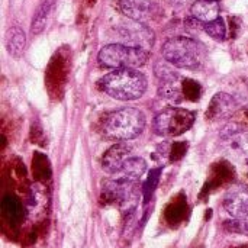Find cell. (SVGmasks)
<instances>
[{
    "instance_id": "5bb4252c",
    "label": "cell",
    "mask_w": 248,
    "mask_h": 248,
    "mask_svg": "<svg viewBox=\"0 0 248 248\" xmlns=\"http://www.w3.org/2000/svg\"><path fill=\"white\" fill-rule=\"evenodd\" d=\"M235 109H237V103L232 96L227 93H218L212 99L208 115H211L214 119H219V118L230 116Z\"/></svg>"
},
{
    "instance_id": "e0dca14e",
    "label": "cell",
    "mask_w": 248,
    "mask_h": 248,
    "mask_svg": "<svg viewBox=\"0 0 248 248\" xmlns=\"http://www.w3.org/2000/svg\"><path fill=\"white\" fill-rule=\"evenodd\" d=\"M202 28L215 41H225V38H227V26H225V22L222 17H218L208 23H202Z\"/></svg>"
},
{
    "instance_id": "ac0fdd59",
    "label": "cell",
    "mask_w": 248,
    "mask_h": 248,
    "mask_svg": "<svg viewBox=\"0 0 248 248\" xmlns=\"http://www.w3.org/2000/svg\"><path fill=\"white\" fill-rule=\"evenodd\" d=\"M160 169H157V170H153L151 173H150V176H148V179H147V182H145V185H144V189H142V192H144V198H145V202H148L150 201V198H151V195H153V192H154V189H155V186H157V183H158V179H160Z\"/></svg>"
},
{
    "instance_id": "ba28073f",
    "label": "cell",
    "mask_w": 248,
    "mask_h": 248,
    "mask_svg": "<svg viewBox=\"0 0 248 248\" xmlns=\"http://www.w3.org/2000/svg\"><path fill=\"white\" fill-rule=\"evenodd\" d=\"M134 154H135L134 147L128 141L116 142L105 153L102 160V167L108 174L118 176Z\"/></svg>"
},
{
    "instance_id": "30bf717a",
    "label": "cell",
    "mask_w": 248,
    "mask_h": 248,
    "mask_svg": "<svg viewBox=\"0 0 248 248\" xmlns=\"http://www.w3.org/2000/svg\"><path fill=\"white\" fill-rule=\"evenodd\" d=\"M119 10L131 20L145 23L155 17L158 6L154 0H119Z\"/></svg>"
},
{
    "instance_id": "4fadbf2b",
    "label": "cell",
    "mask_w": 248,
    "mask_h": 248,
    "mask_svg": "<svg viewBox=\"0 0 248 248\" xmlns=\"http://www.w3.org/2000/svg\"><path fill=\"white\" fill-rule=\"evenodd\" d=\"M55 3L57 0H42L38 6V9L33 13L32 17V23H31V32L32 35H39L45 31L51 15L55 9Z\"/></svg>"
},
{
    "instance_id": "9c48e42d",
    "label": "cell",
    "mask_w": 248,
    "mask_h": 248,
    "mask_svg": "<svg viewBox=\"0 0 248 248\" xmlns=\"http://www.w3.org/2000/svg\"><path fill=\"white\" fill-rule=\"evenodd\" d=\"M222 206L232 219L248 218V186H232L225 193L222 199Z\"/></svg>"
},
{
    "instance_id": "7a4b0ae2",
    "label": "cell",
    "mask_w": 248,
    "mask_h": 248,
    "mask_svg": "<svg viewBox=\"0 0 248 248\" xmlns=\"http://www.w3.org/2000/svg\"><path fill=\"white\" fill-rule=\"evenodd\" d=\"M147 125V118L138 108H121L108 113L102 122L105 138L116 142L138 138Z\"/></svg>"
},
{
    "instance_id": "7c38bea8",
    "label": "cell",
    "mask_w": 248,
    "mask_h": 248,
    "mask_svg": "<svg viewBox=\"0 0 248 248\" xmlns=\"http://www.w3.org/2000/svg\"><path fill=\"white\" fill-rule=\"evenodd\" d=\"M219 10V0H196L190 7L192 17L201 23H208L218 19Z\"/></svg>"
},
{
    "instance_id": "277c9868",
    "label": "cell",
    "mask_w": 248,
    "mask_h": 248,
    "mask_svg": "<svg viewBox=\"0 0 248 248\" xmlns=\"http://www.w3.org/2000/svg\"><path fill=\"white\" fill-rule=\"evenodd\" d=\"M150 60V52L145 48L126 44H108L99 54L97 61L102 67L110 70L119 68H140Z\"/></svg>"
},
{
    "instance_id": "2e32d148",
    "label": "cell",
    "mask_w": 248,
    "mask_h": 248,
    "mask_svg": "<svg viewBox=\"0 0 248 248\" xmlns=\"http://www.w3.org/2000/svg\"><path fill=\"white\" fill-rule=\"evenodd\" d=\"M1 212L6 217V219L9 222H13V224L19 222L22 219V215H23L20 202L13 196H4L3 198V201H1Z\"/></svg>"
},
{
    "instance_id": "8992f818",
    "label": "cell",
    "mask_w": 248,
    "mask_h": 248,
    "mask_svg": "<svg viewBox=\"0 0 248 248\" xmlns=\"http://www.w3.org/2000/svg\"><path fill=\"white\" fill-rule=\"evenodd\" d=\"M221 145L225 153L241 164H248V129L230 124L221 131Z\"/></svg>"
},
{
    "instance_id": "9a60e30c",
    "label": "cell",
    "mask_w": 248,
    "mask_h": 248,
    "mask_svg": "<svg viewBox=\"0 0 248 248\" xmlns=\"http://www.w3.org/2000/svg\"><path fill=\"white\" fill-rule=\"evenodd\" d=\"M26 46V35L22 31V28L19 26H10L9 31L6 32V48L7 52L15 57L19 58Z\"/></svg>"
},
{
    "instance_id": "8fae6325",
    "label": "cell",
    "mask_w": 248,
    "mask_h": 248,
    "mask_svg": "<svg viewBox=\"0 0 248 248\" xmlns=\"http://www.w3.org/2000/svg\"><path fill=\"white\" fill-rule=\"evenodd\" d=\"M121 32L129 41L128 45L141 46V48L148 49L154 44V33L144 23H141V22L131 20L129 23H126V25L122 26Z\"/></svg>"
},
{
    "instance_id": "52a82bcc",
    "label": "cell",
    "mask_w": 248,
    "mask_h": 248,
    "mask_svg": "<svg viewBox=\"0 0 248 248\" xmlns=\"http://www.w3.org/2000/svg\"><path fill=\"white\" fill-rule=\"evenodd\" d=\"M155 77L158 78V94L160 97L170 102L182 100V87H180V76L173 70L170 62H157L154 67Z\"/></svg>"
},
{
    "instance_id": "6da1fadb",
    "label": "cell",
    "mask_w": 248,
    "mask_h": 248,
    "mask_svg": "<svg viewBox=\"0 0 248 248\" xmlns=\"http://www.w3.org/2000/svg\"><path fill=\"white\" fill-rule=\"evenodd\" d=\"M99 87L112 99L132 102L144 96L148 80L138 68H119L105 74L99 80Z\"/></svg>"
},
{
    "instance_id": "3957f363",
    "label": "cell",
    "mask_w": 248,
    "mask_h": 248,
    "mask_svg": "<svg viewBox=\"0 0 248 248\" xmlns=\"http://www.w3.org/2000/svg\"><path fill=\"white\" fill-rule=\"evenodd\" d=\"M163 58L176 68L201 70L206 62V48L202 42L189 36H173L161 48Z\"/></svg>"
},
{
    "instance_id": "5b68a950",
    "label": "cell",
    "mask_w": 248,
    "mask_h": 248,
    "mask_svg": "<svg viewBox=\"0 0 248 248\" xmlns=\"http://www.w3.org/2000/svg\"><path fill=\"white\" fill-rule=\"evenodd\" d=\"M195 119V112L186 108L169 106L155 115L153 121V131L158 137H179L193 126Z\"/></svg>"
},
{
    "instance_id": "d6986e66",
    "label": "cell",
    "mask_w": 248,
    "mask_h": 248,
    "mask_svg": "<svg viewBox=\"0 0 248 248\" xmlns=\"http://www.w3.org/2000/svg\"><path fill=\"white\" fill-rule=\"evenodd\" d=\"M231 224H232V227H231L232 231L248 235V218H244V219H234Z\"/></svg>"
}]
</instances>
